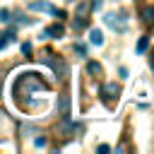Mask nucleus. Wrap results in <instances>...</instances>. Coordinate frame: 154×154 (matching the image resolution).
Here are the masks:
<instances>
[{"label": "nucleus", "instance_id": "f257e3e1", "mask_svg": "<svg viewBox=\"0 0 154 154\" xmlns=\"http://www.w3.org/2000/svg\"><path fill=\"white\" fill-rule=\"evenodd\" d=\"M34 12H48V14H58V17H65V12H60V10H55L53 5H48V2H31L29 5Z\"/></svg>", "mask_w": 154, "mask_h": 154}, {"label": "nucleus", "instance_id": "f03ea898", "mask_svg": "<svg viewBox=\"0 0 154 154\" xmlns=\"http://www.w3.org/2000/svg\"><path fill=\"white\" fill-rule=\"evenodd\" d=\"M101 94H103V99H118V94H120V87H118L116 82H108V84H103Z\"/></svg>", "mask_w": 154, "mask_h": 154}, {"label": "nucleus", "instance_id": "7ed1b4c3", "mask_svg": "<svg viewBox=\"0 0 154 154\" xmlns=\"http://www.w3.org/2000/svg\"><path fill=\"white\" fill-rule=\"evenodd\" d=\"M89 43H94V46H101V43H103L101 29H91V31H89Z\"/></svg>", "mask_w": 154, "mask_h": 154}, {"label": "nucleus", "instance_id": "20e7f679", "mask_svg": "<svg viewBox=\"0 0 154 154\" xmlns=\"http://www.w3.org/2000/svg\"><path fill=\"white\" fill-rule=\"evenodd\" d=\"M106 24H108V26H113V29H118V31H125V29H128L125 24H118V22H116V14H113V12H111V14H106Z\"/></svg>", "mask_w": 154, "mask_h": 154}, {"label": "nucleus", "instance_id": "39448f33", "mask_svg": "<svg viewBox=\"0 0 154 154\" xmlns=\"http://www.w3.org/2000/svg\"><path fill=\"white\" fill-rule=\"evenodd\" d=\"M46 36H63V26H60V24L48 26V29H46Z\"/></svg>", "mask_w": 154, "mask_h": 154}, {"label": "nucleus", "instance_id": "423d86ee", "mask_svg": "<svg viewBox=\"0 0 154 154\" xmlns=\"http://www.w3.org/2000/svg\"><path fill=\"white\" fill-rule=\"evenodd\" d=\"M12 38H14V31H7V34H2V36H0V51H2V48H7V43H10Z\"/></svg>", "mask_w": 154, "mask_h": 154}, {"label": "nucleus", "instance_id": "0eeeda50", "mask_svg": "<svg viewBox=\"0 0 154 154\" xmlns=\"http://www.w3.org/2000/svg\"><path fill=\"white\" fill-rule=\"evenodd\" d=\"M142 19L149 24V22H154V7H144L142 10Z\"/></svg>", "mask_w": 154, "mask_h": 154}, {"label": "nucleus", "instance_id": "6e6552de", "mask_svg": "<svg viewBox=\"0 0 154 154\" xmlns=\"http://www.w3.org/2000/svg\"><path fill=\"white\" fill-rule=\"evenodd\" d=\"M147 43H149V41H147V36H142V38L137 41V53H144V51H147Z\"/></svg>", "mask_w": 154, "mask_h": 154}, {"label": "nucleus", "instance_id": "1a4fd4ad", "mask_svg": "<svg viewBox=\"0 0 154 154\" xmlns=\"http://www.w3.org/2000/svg\"><path fill=\"white\" fill-rule=\"evenodd\" d=\"M89 72H96V75H99V72H101V67H99V63H89Z\"/></svg>", "mask_w": 154, "mask_h": 154}, {"label": "nucleus", "instance_id": "9d476101", "mask_svg": "<svg viewBox=\"0 0 154 154\" xmlns=\"http://www.w3.org/2000/svg\"><path fill=\"white\" fill-rule=\"evenodd\" d=\"M7 17H10V12H7V10H0V19H2V22H7Z\"/></svg>", "mask_w": 154, "mask_h": 154}, {"label": "nucleus", "instance_id": "9b49d317", "mask_svg": "<svg viewBox=\"0 0 154 154\" xmlns=\"http://www.w3.org/2000/svg\"><path fill=\"white\" fill-rule=\"evenodd\" d=\"M34 144H36V147H43V144H46V140H43V137H36V140H34Z\"/></svg>", "mask_w": 154, "mask_h": 154}]
</instances>
